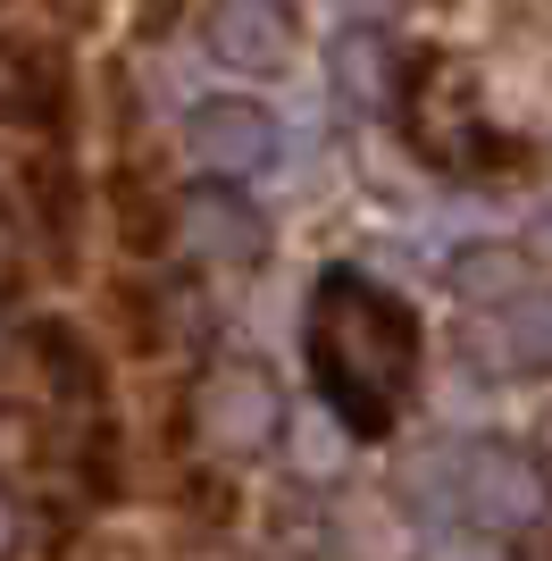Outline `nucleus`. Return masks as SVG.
<instances>
[{
    "instance_id": "nucleus-7",
    "label": "nucleus",
    "mask_w": 552,
    "mask_h": 561,
    "mask_svg": "<svg viewBox=\"0 0 552 561\" xmlns=\"http://www.w3.org/2000/svg\"><path fill=\"white\" fill-rule=\"evenodd\" d=\"M18 344H25V360L43 369V386H50V402H59V411L101 420V360L84 352V335H76L68 319H34Z\"/></svg>"
},
{
    "instance_id": "nucleus-2",
    "label": "nucleus",
    "mask_w": 552,
    "mask_h": 561,
    "mask_svg": "<svg viewBox=\"0 0 552 561\" xmlns=\"http://www.w3.org/2000/svg\"><path fill=\"white\" fill-rule=\"evenodd\" d=\"M444 478H452V512L485 519V528H536L552 512L544 461L528 445H503V436H478V445L444 453Z\"/></svg>"
},
{
    "instance_id": "nucleus-12",
    "label": "nucleus",
    "mask_w": 552,
    "mask_h": 561,
    "mask_svg": "<svg viewBox=\"0 0 552 561\" xmlns=\"http://www.w3.org/2000/svg\"><path fill=\"white\" fill-rule=\"evenodd\" d=\"M485 344H494V360H503V369H552V294H519V302L510 310H494V335H485Z\"/></svg>"
},
{
    "instance_id": "nucleus-3",
    "label": "nucleus",
    "mask_w": 552,
    "mask_h": 561,
    "mask_svg": "<svg viewBox=\"0 0 552 561\" xmlns=\"http://www.w3.org/2000/svg\"><path fill=\"white\" fill-rule=\"evenodd\" d=\"M193 427H202V445H218V453H260V445L285 436V402H276L260 360H218V369L202 377V394H193Z\"/></svg>"
},
{
    "instance_id": "nucleus-14",
    "label": "nucleus",
    "mask_w": 552,
    "mask_h": 561,
    "mask_svg": "<svg viewBox=\"0 0 552 561\" xmlns=\"http://www.w3.org/2000/svg\"><path fill=\"white\" fill-rule=\"evenodd\" d=\"M344 436H352V427L335 420L326 402H319V411H301V420H294V469H301V478H335V469H344Z\"/></svg>"
},
{
    "instance_id": "nucleus-6",
    "label": "nucleus",
    "mask_w": 552,
    "mask_h": 561,
    "mask_svg": "<svg viewBox=\"0 0 552 561\" xmlns=\"http://www.w3.org/2000/svg\"><path fill=\"white\" fill-rule=\"evenodd\" d=\"M326 76H335V93L352 101V110H368V117H393L402 101H411V76H418V59H402L393 50V34L386 25H344L335 43H326Z\"/></svg>"
},
{
    "instance_id": "nucleus-11",
    "label": "nucleus",
    "mask_w": 552,
    "mask_h": 561,
    "mask_svg": "<svg viewBox=\"0 0 552 561\" xmlns=\"http://www.w3.org/2000/svg\"><path fill=\"white\" fill-rule=\"evenodd\" d=\"M18 193H25V218H34V227L50 234V252L68 260V243H76V218H84V202H76V168H68V151H43V160H25Z\"/></svg>"
},
{
    "instance_id": "nucleus-13",
    "label": "nucleus",
    "mask_w": 552,
    "mask_h": 561,
    "mask_svg": "<svg viewBox=\"0 0 552 561\" xmlns=\"http://www.w3.org/2000/svg\"><path fill=\"white\" fill-rule=\"evenodd\" d=\"M452 285H460V302L510 310L519 294H528V252H510V243H478V252L452 260Z\"/></svg>"
},
{
    "instance_id": "nucleus-5",
    "label": "nucleus",
    "mask_w": 552,
    "mask_h": 561,
    "mask_svg": "<svg viewBox=\"0 0 552 561\" xmlns=\"http://www.w3.org/2000/svg\"><path fill=\"white\" fill-rule=\"evenodd\" d=\"M202 43H209V59H227L243 76H276L301 43V18H294V0H209Z\"/></svg>"
},
{
    "instance_id": "nucleus-4",
    "label": "nucleus",
    "mask_w": 552,
    "mask_h": 561,
    "mask_svg": "<svg viewBox=\"0 0 552 561\" xmlns=\"http://www.w3.org/2000/svg\"><path fill=\"white\" fill-rule=\"evenodd\" d=\"M184 151H193V168H209L218 185H243V176H260V168L285 151V135H276V117L260 110V101L218 93V101H193V117H184Z\"/></svg>"
},
{
    "instance_id": "nucleus-16",
    "label": "nucleus",
    "mask_w": 552,
    "mask_h": 561,
    "mask_svg": "<svg viewBox=\"0 0 552 561\" xmlns=\"http://www.w3.org/2000/svg\"><path fill=\"white\" fill-rule=\"evenodd\" d=\"M352 9H393V0H352Z\"/></svg>"
},
{
    "instance_id": "nucleus-15",
    "label": "nucleus",
    "mask_w": 552,
    "mask_h": 561,
    "mask_svg": "<svg viewBox=\"0 0 552 561\" xmlns=\"http://www.w3.org/2000/svg\"><path fill=\"white\" fill-rule=\"evenodd\" d=\"M427 561H510V545L503 537H436Z\"/></svg>"
},
{
    "instance_id": "nucleus-8",
    "label": "nucleus",
    "mask_w": 552,
    "mask_h": 561,
    "mask_svg": "<svg viewBox=\"0 0 552 561\" xmlns=\"http://www.w3.org/2000/svg\"><path fill=\"white\" fill-rule=\"evenodd\" d=\"M9 117L34 126V135H68L76 84H68V59L50 43H9Z\"/></svg>"
},
{
    "instance_id": "nucleus-1",
    "label": "nucleus",
    "mask_w": 552,
    "mask_h": 561,
    "mask_svg": "<svg viewBox=\"0 0 552 561\" xmlns=\"http://www.w3.org/2000/svg\"><path fill=\"white\" fill-rule=\"evenodd\" d=\"M310 369L352 436H386L418 377V310L360 268H326L310 285Z\"/></svg>"
},
{
    "instance_id": "nucleus-10",
    "label": "nucleus",
    "mask_w": 552,
    "mask_h": 561,
    "mask_svg": "<svg viewBox=\"0 0 552 561\" xmlns=\"http://www.w3.org/2000/svg\"><path fill=\"white\" fill-rule=\"evenodd\" d=\"M176 227H184V210L151 185V168H117V243L135 260H160L176 243Z\"/></svg>"
},
{
    "instance_id": "nucleus-9",
    "label": "nucleus",
    "mask_w": 552,
    "mask_h": 561,
    "mask_svg": "<svg viewBox=\"0 0 552 561\" xmlns=\"http://www.w3.org/2000/svg\"><path fill=\"white\" fill-rule=\"evenodd\" d=\"M184 234H193V252L227 260V268H243V260L268 252V227H260V210L234 185H202L193 193V202H184Z\"/></svg>"
}]
</instances>
